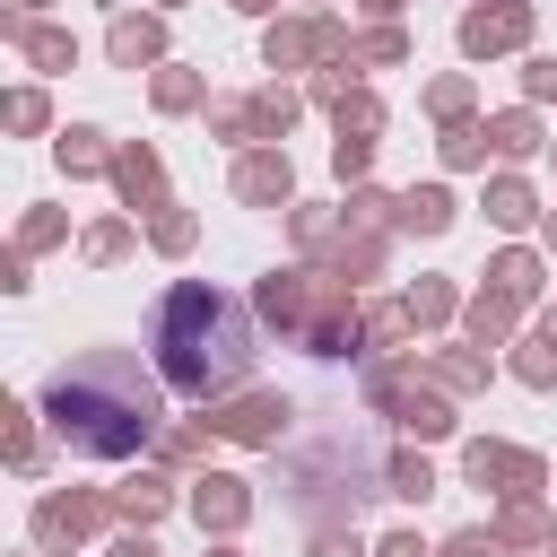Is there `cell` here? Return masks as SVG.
Listing matches in <instances>:
<instances>
[{
    "instance_id": "obj_1",
    "label": "cell",
    "mask_w": 557,
    "mask_h": 557,
    "mask_svg": "<svg viewBox=\"0 0 557 557\" xmlns=\"http://www.w3.org/2000/svg\"><path fill=\"white\" fill-rule=\"evenodd\" d=\"M157 366L183 400H209L226 392L244 366H252V331H244V305L218 296V287H174L165 313H157Z\"/></svg>"
},
{
    "instance_id": "obj_2",
    "label": "cell",
    "mask_w": 557,
    "mask_h": 557,
    "mask_svg": "<svg viewBox=\"0 0 557 557\" xmlns=\"http://www.w3.org/2000/svg\"><path fill=\"white\" fill-rule=\"evenodd\" d=\"M44 418L61 426V444H78V453H96V461H122V453H139V444H148L157 400H148V383H131V366H122V357H87V366L52 374Z\"/></svg>"
}]
</instances>
